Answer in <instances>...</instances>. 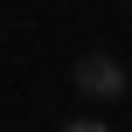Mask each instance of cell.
<instances>
[{
	"instance_id": "cell-1",
	"label": "cell",
	"mask_w": 132,
	"mask_h": 132,
	"mask_svg": "<svg viewBox=\"0 0 132 132\" xmlns=\"http://www.w3.org/2000/svg\"><path fill=\"white\" fill-rule=\"evenodd\" d=\"M70 77H77V90H84V97H97V104H111V97H125V90H132V77L104 56V49L77 56V70H70Z\"/></svg>"
},
{
	"instance_id": "cell-2",
	"label": "cell",
	"mask_w": 132,
	"mask_h": 132,
	"mask_svg": "<svg viewBox=\"0 0 132 132\" xmlns=\"http://www.w3.org/2000/svg\"><path fill=\"white\" fill-rule=\"evenodd\" d=\"M63 132H111V125H104V118H70Z\"/></svg>"
},
{
	"instance_id": "cell-3",
	"label": "cell",
	"mask_w": 132,
	"mask_h": 132,
	"mask_svg": "<svg viewBox=\"0 0 132 132\" xmlns=\"http://www.w3.org/2000/svg\"><path fill=\"white\" fill-rule=\"evenodd\" d=\"M125 97H132V90H125Z\"/></svg>"
}]
</instances>
